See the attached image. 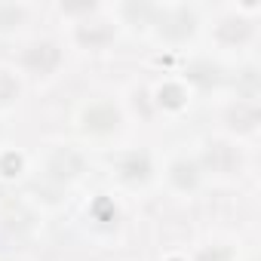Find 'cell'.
Instances as JSON below:
<instances>
[{
  "instance_id": "obj_1",
  "label": "cell",
  "mask_w": 261,
  "mask_h": 261,
  "mask_svg": "<svg viewBox=\"0 0 261 261\" xmlns=\"http://www.w3.org/2000/svg\"><path fill=\"white\" fill-rule=\"evenodd\" d=\"M154 25H157V34L166 43H185V40H191L197 34L200 19H197V13L191 7H166V10L157 13Z\"/></svg>"
},
{
  "instance_id": "obj_12",
  "label": "cell",
  "mask_w": 261,
  "mask_h": 261,
  "mask_svg": "<svg viewBox=\"0 0 261 261\" xmlns=\"http://www.w3.org/2000/svg\"><path fill=\"white\" fill-rule=\"evenodd\" d=\"M188 80H194L197 86L209 89V86L221 83V74H218V68H215V65H209V62H194V65L188 68Z\"/></svg>"
},
{
  "instance_id": "obj_3",
  "label": "cell",
  "mask_w": 261,
  "mask_h": 261,
  "mask_svg": "<svg viewBox=\"0 0 261 261\" xmlns=\"http://www.w3.org/2000/svg\"><path fill=\"white\" fill-rule=\"evenodd\" d=\"M240 166H243V154L233 145H227V142H209L206 145L200 169H209L218 175H233V172H240Z\"/></svg>"
},
{
  "instance_id": "obj_14",
  "label": "cell",
  "mask_w": 261,
  "mask_h": 261,
  "mask_svg": "<svg viewBox=\"0 0 261 261\" xmlns=\"http://www.w3.org/2000/svg\"><path fill=\"white\" fill-rule=\"evenodd\" d=\"M185 101V92L175 89V86H163L160 89V105H169V108H178Z\"/></svg>"
},
{
  "instance_id": "obj_15",
  "label": "cell",
  "mask_w": 261,
  "mask_h": 261,
  "mask_svg": "<svg viewBox=\"0 0 261 261\" xmlns=\"http://www.w3.org/2000/svg\"><path fill=\"white\" fill-rule=\"evenodd\" d=\"M197 261H230V252L221 249V246H212V249H203L197 255Z\"/></svg>"
},
{
  "instance_id": "obj_2",
  "label": "cell",
  "mask_w": 261,
  "mask_h": 261,
  "mask_svg": "<svg viewBox=\"0 0 261 261\" xmlns=\"http://www.w3.org/2000/svg\"><path fill=\"white\" fill-rule=\"evenodd\" d=\"M19 65L31 77H53L62 65V46L56 40H34L22 49Z\"/></svg>"
},
{
  "instance_id": "obj_11",
  "label": "cell",
  "mask_w": 261,
  "mask_h": 261,
  "mask_svg": "<svg viewBox=\"0 0 261 261\" xmlns=\"http://www.w3.org/2000/svg\"><path fill=\"white\" fill-rule=\"evenodd\" d=\"M28 22V10L19 4H0V34L16 31Z\"/></svg>"
},
{
  "instance_id": "obj_4",
  "label": "cell",
  "mask_w": 261,
  "mask_h": 261,
  "mask_svg": "<svg viewBox=\"0 0 261 261\" xmlns=\"http://www.w3.org/2000/svg\"><path fill=\"white\" fill-rule=\"evenodd\" d=\"M114 172H117V178L126 181V185H148L151 175H154V163H151L148 154L129 151V154H123V157L114 160Z\"/></svg>"
},
{
  "instance_id": "obj_5",
  "label": "cell",
  "mask_w": 261,
  "mask_h": 261,
  "mask_svg": "<svg viewBox=\"0 0 261 261\" xmlns=\"http://www.w3.org/2000/svg\"><path fill=\"white\" fill-rule=\"evenodd\" d=\"M80 123H83L86 133H92V136H108V133H114V129H120L123 117H120V111L111 101H98V105H89L83 111Z\"/></svg>"
},
{
  "instance_id": "obj_8",
  "label": "cell",
  "mask_w": 261,
  "mask_h": 261,
  "mask_svg": "<svg viewBox=\"0 0 261 261\" xmlns=\"http://www.w3.org/2000/svg\"><path fill=\"white\" fill-rule=\"evenodd\" d=\"M49 175L59 178V181H74L80 172H83V157L74 151V148H59L53 157H49Z\"/></svg>"
},
{
  "instance_id": "obj_13",
  "label": "cell",
  "mask_w": 261,
  "mask_h": 261,
  "mask_svg": "<svg viewBox=\"0 0 261 261\" xmlns=\"http://www.w3.org/2000/svg\"><path fill=\"white\" fill-rule=\"evenodd\" d=\"M19 98V83L10 71H0V105H13Z\"/></svg>"
},
{
  "instance_id": "obj_9",
  "label": "cell",
  "mask_w": 261,
  "mask_h": 261,
  "mask_svg": "<svg viewBox=\"0 0 261 261\" xmlns=\"http://www.w3.org/2000/svg\"><path fill=\"white\" fill-rule=\"evenodd\" d=\"M169 181H172V188H175V191L191 194V191H197V188H200V181H203V169H200V163H197V160L181 157V160H175V163L169 166Z\"/></svg>"
},
{
  "instance_id": "obj_10",
  "label": "cell",
  "mask_w": 261,
  "mask_h": 261,
  "mask_svg": "<svg viewBox=\"0 0 261 261\" xmlns=\"http://www.w3.org/2000/svg\"><path fill=\"white\" fill-rule=\"evenodd\" d=\"M255 37V25L249 19H224L215 28V40L221 46H246Z\"/></svg>"
},
{
  "instance_id": "obj_7",
  "label": "cell",
  "mask_w": 261,
  "mask_h": 261,
  "mask_svg": "<svg viewBox=\"0 0 261 261\" xmlns=\"http://www.w3.org/2000/svg\"><path fill=\"white\" fill-rule=\"evenodd\" d=\"M224 120H227V129H230V133H237V136H249V133H255V129H258L261 114H258V105H255V101L240 98V101L227 111Z\"/></svg>"
},
{
  "instance_id": "obj_6",
  "label": "cell",
  "mask_w": 261,
  "mask_h": 261,
  "mask_svg": "<svg viewBox=\"0 0 261 261\" xmlns=\"http://www.w3.org/2000/svg\"><path fill=\"white\" fill-rule=\"evenodd\" d=\"M117 37V28L111 22H80L74 28V40L83 49H105Z\"/></svg>"
}]
</instances>
